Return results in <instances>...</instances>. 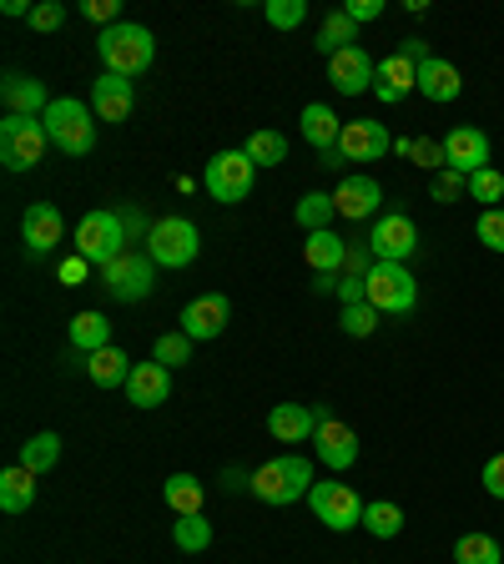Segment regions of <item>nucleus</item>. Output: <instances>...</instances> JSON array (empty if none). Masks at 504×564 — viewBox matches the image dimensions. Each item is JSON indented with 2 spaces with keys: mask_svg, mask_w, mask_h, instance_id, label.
I'll return each mask as SVG.
<instances>
[{
  "mask_svg": "<svg viewBox=\"0 0 504 564\" xmlns=\"http://www.w3.org/2000/svg\"><path fill=\"white\" fill-rule=\"evenodd\" d=\"M484 494H490V499H504V454H494L490 464H484Z\"/></svg>",
  "mask_w": 504,
  "mask_h": 564,
  "instance_id": "obj_48",
  "label": "nucleus"
},
{
  "mask_svg": "<svg viewBox=\"0 0 504 564\" xmlns=\"http://www.w3.org/2000/svg\"><path fill=\"white\" fill-rule=\"evenodd\" d=\"M470 202H504V176L494 172V166L470 176Z\"/></svg>",
  "mask_w": 504,
  "mask_h": 564,
  "instance_id": "obj_43",
  "label": "nucleus"
},
{
  "mask_svg": "<svg viewBox=\"0 0 504 564\" xmlns=\"http://www.w3.org/2000/svg\"><path fill=\"white\" fill-rule=\"evenodd\" d=\"M414 162L423 166V172H444V141H429V137H419L414 141Z\"/></svg>",
  "mask_w": 504,
  "mask_h": 564,
  "instance_id": "obj_45",
  "label": "nucleus"
},
{
  "mask_svg": "<svg viewBox=\"0 0 504 564\" xmlns=\"http://www.w3.org/2000/svg\"><path fill=\"white\" fill-rule=\"evenodd\" d=\"M31 505H35V474L25 469V464L0 474V509H6V514H25Z\"/></svg>",
  "mask_w": 504,
  "mask_h": 564,
  "instance_id": "obj_29",
  "label": "nucleus"
},
{
  "mask_svg": "<svg viewBox=\"0 0 504 564\" xmlns=\"http://www.w3.org/2000/svg\"><path fill=\"white\" fill-rule=\"evenodd\" d=\"M394 141H388L384 121H343V137H339V152L329 156L323 166H339V162H378Z\"/></svg>",
  "mask_w": 504,
  "mask_h": 564,
  "instance_id": "obj_12",
  "label": "nucleus"
},
{
  "mask_svg": "<svg viewBox=\"0 0 504 564\" xmlns=\"http://www.w3.org/2000/svg\"><path fill=\"white\" fill-rule=\"evenodd\" d=\"M131 368H137V364H131V358H127V352L117 348V343L86 358V373H92V383H96V388H127Z\"/></svg>",
  "mask_w": 504,
  "mask_h": 564,
  "instance_id": "obj_27",
  "label": "nucleus"
},
{
  "mask_svg": "<svg viewBox=\"0 0 504 564\" xmlns=\"http://www.w3.org/2000/svg\"><path fill=\"white\" fill-rule=\"evenodd\" d=\"M86 272H92V262H86L82 252H76V258H66V262H61V272H56V278L66 282V288H82V282H86Z\"/></svg>",
  "mask_w": 504,
  "mask_h": 564,
  "instance_id": "obj_49",
  "label": "nucleus"
},
{
  "mask_svg": "<svg viewBox=\"0 0 504 564\" xmlns=\"http://www.w3.org/2000/svg\"><path fill=\"white\" fill-rule=\"evenodd\" d=\"M368 303L384 317L414 313V303H419V278L409 272V262H374V272H368Z\"/></svg>",
  "mask_w": 504,
  "mask_h": 564,
  "instance_id": "obj_6",
  "label": "nucleus"
},
{
  "mask_svg": "<svg viewBox=\"0 0 504 564\" xmlns=\"http://www.w3.org/2000/svg\"><path fill=\"white\" fill-rule=\"evenodd\" d=\"M152 268L157 262L147 258V252H121L111 268H101V282L106 293L117 297V303H141V297H152Z\"/></svg>",
  "mask_w": 504,
  "mask_h": 564,
  "instance_id": "obj_11",
  "label": "nucleus"
},
{
  "mask_svg": "<svg viewBox=\"0 0 504 564\" xmlns=\"http://www.w3.org/2000/svg\"><path fill=\"white\" fill-rule=\"evenodd\" d=\"M364 529L374 534V540H399V529H404V509L394 505V499H374V505L364 509Z\"/></svg>",
  "mask_w": 504,
  "mask_h": 564,
  "instance_id": "obj_33",
  "label": "nucleus"
},
{
  "mask_svg": "<svg viewBox=\"0 0 504 564\" xmlns=\"http://www.w3.org/2000/svg\"><path fill=\"white\" fill-rule=\"evenodd\" d=\"M262 15L272 21V31H293V25L308 21V0H268Z\"/></svg>",
  "mask_w": 504,
  "mask_h": 564,
  "instance_id": "obj_40",
  "label": "nucleus"
},
{
  "mask_svg": "<svg viewBox=\"0 0 504 564\" xmlns=\"http://www.w3.org/2000/svg\"><path fill=\"white\" fill-rule=\"evenodd\" d=\"M313 46L323 51V56H339V51L358 46V25H353L348 15H343V11H333L329 21L318 25V41H313Z\"/></svg>",
  "mask_w": 504,
  "mask_h": 564,
  "instance_id": "obj_30",
  "label": "nucleus"
},
{
  "mask_svg": "<svg viewBox=\"0 0 504 564\" xmlns=\"http://www.w3.org/2000/svg\"><path fill=\"white\" fill-rule=\"evenodd\" d=\"M409 91H419V61L404 56V51H394L388 61H378V76H374V96L378 101H404Z\"/></svg>",
  "mask_w": 504,
  "mask_h": 564,
  "instance_id": "obj_18",
  "label": "nucleus"
},
{
  "mask_svg": "<svg viewBox=\"0 0 504 564\" xmlns=\"http://www.w3.org/2000/svg\"><path fill=\"white\" fill-rule=\"evenodd\" d=\"M227 323H233V303H227L223 293H202V297H192V303L182 307V333H187L192 343L223 338Z\"/></svg>",
  "mask_w": 504,
  "mask_h": 564,
  "instance_id": "obj_13",
  "label": "nucleus"
},
{
  "mask_svg": "<svg viewBox=\"0 0 504 564\" xmlns=\"http://www.w3.org/2000/svg\"><path fill=\"white\" fill-rule=\"evenodd\" d=\"M61 21H66V6H61V0H41V6H31V31L51 35V31H61Z\"/></svg>",
  "mask_w": 504,
  "mask_h": 564,
  "instance_id": "obj_44",
  "label": "nucleus"
},
{
  "mask_svg": "<svg viewBox=\"0 0 504 564\" xmlns=\"http://www.w3.org/2000/svg\"><path fill=\"white\" fill-rule=\"evenodd\" d=\"M313 454L323 458L333 474H343V469H353V458H358V434L339 419H323L313 434Z\"/></svg>",
  "mask_w": 504,
  "mask_h": 564,
  "instance_id": "obj_17",
  "label": "nucleus"
},
{
  "mask_svg": "<svg viewBox=\"0 0 504 564\" xmlns=\"http://www.w3.org/2000/svg\"><path fill=\"white\" fill-rule=\"evenodd\" d=\"M243 152L253 156V166H282L288 162V137L282 131H253Z\"/></svg>",
  "mask_w": 504,
  "mask_h": 564,
  "instance_id": "obj_36",
  "label": "nucleus"
},
{
  "mask_svg": "<svg viewBox=\"0 0 504 564\" xmlns=\"http://www.w3.org/2000/svg\"><path fill=\"white\" fill-rule=\"evenodd\" d=\"M131 106H137V91H131V82L127 76H111L106 70L101 82H92V111H96V121H127L131 117Z\"/></svg>",
  "mask_w": 504,
  "mask_h": 564,
  "instance_id": "obj_20",
  "label": "nucleus"
},
{
  "mask_svg": "<svg viewBox=\"0 0 504 564\" xmlns=\"http://www.w3.org/2000/svg\"><path fill=\"white\" fill-rule=\"evenodd\" d=\"M167 393H172V368L162 364H137L127 378V399L137 403V409H162Z\"/></svg>",
  "mask_w": 504,
  "mask_h": 564,
  "instance_id": "obj_23",
  "label": "nucleus"
},
{
  "mask_svg": "<svg viewBox=\"0 0 504 564\" xmlns=\"http://www.w3.org/2000/svg\"><path fill=\"white\" fill-rule=\"evenodd\" d=\"M378 307L374 303H353V307H343V333H348V338H368V333L378 328Z\"/></svg>",
  "mask_w": 504,
  "mask_h": 564,
  "instance_id": "obj_41",
  "label": "nucleus"
},
{
  "mask_svg": "<svg viewBox=\"0 0 504 564\" xmlns=\"http://www.w3.org/2000/svg\"><path fill=\"white\" fill-rule=\"evenodd\" d=\"M459 91H464V82H459V66H454V61H444V56L419 61V96L449 106V101H459Z\"/></svg>",
  "mask_w": 504,
  "mask_h": 564,
  "instance_id": "obj_24",
  "label": "nucleus"
},
{
  "mask_svg": "<svg viewBox=\"0 0 504 564\" xmlns=\"http://www.w3.org/2000/svg\"><path fill=\"white\" fill-rule=\"evenodd\" d=\"M121 223H127V237H131V242H147V232H152V227L141 223L137 207H121Z\"/></svg>",
  "mask_w": 504,
  "mask_h": 564,
  "instance_id": "obj_50",
  "label": "nucleus"
},
{
  "mask_svg": "<svg viewBox=\"0 0 504 564\" xmlns=\"http://www.w3.org/2000/svg\"><path fill=\"white\" fill-rule=\"evenodd\" d=\"M293 217H298V227H303V232H323V227L339 217V202H333L329 192H308V197L298 202Z\"/></svg>",
  "mask_w": 504,
  "mask_h": 564,
  "instance_id": "obj_34",
  "label": "nucleus"
},
{
  "mask_svg": "<svg viewBox=\"0 0 504 564\" xmlns=\"http://www.w3.org/2000/svg\"><path fill=\"white\" fill-rule=\"evenodd\" d=\"M374 76H378V61L368 56L364 46H348V51H339V56H329V82L339 96L374 91Z\"/></svg>",
  "mask_w": 504,
  "mask_h": 564,
  "instance_id": "obj_15",
  "label": "nucleus"
},
{
  "mask_svg": "<svg viewBox=\"0 0 504 564\" xmlns=\"http://www.w3.org/2000/svg\"><path fill=\"white\" fill-rule=\"evenodd\" d=\"M333 202H339V217H348V223H364V217H378L384 187H378L374 176H343L339 192H333Z\"/></svg>",
  "mask_w": 504,
  "mask_h": 564,
  "instance_id": "obj_21",
  "label": "nucleus"
},
{
  "mask_svg": "<svg viewBox=\"0 0 504 564\" xmlns=\"http://www.w3.org/2000/svg\"><path fill=\"white\" fill-rule=\"evenodd\" d=\"M323 419H333L329 413V403H278V409L268 413V434L278 438V444H303V438H313L318 434V423Z\"/></svg>",
  "mask_w": 504,
  "mask_h": 564,
  "instance_id": "obj_14",
  "label": "nucleus"
},
{
  "mask_svg": "<svg viewBox=\"0 0 504 564\" xmlns=\"http://www.w3.org/2000/svg\"><path fill=\"white\" fill-rule=\"evenodd\" d=\"M368 252L378 262H409L419 252V223H414L409 212H388L378 217L374 232H368Z\"/></svg>",
  "mask_w": 504,
  "mask_h": 564,
  "instance_id": "obj_10",
  "label": "nucleus"
},
{
  "mask_svg": "<svg viewBox=\"0 0 504 564\" xmlns=\"http://www.w3.org/2000/svg\"><path fill=\"white\" fill-rule=\"evenodd\" d=\"M82 11L92 15V21H96V25H101V31H106V25H117V15H121V0H86Z\"/></svg>",
  "mask_w": 504,
  "mask_h": 564,
  "instance_id": "obj_47",
  "label": "nucleus"
},
{
  "mask_svg": "<svg viewBox=\"0 0 504 564\" xmlns=\"http://www.w3.org/2000/svg\"><path fill=\"white\" fill-rule=\"evenodd\" d=\"M313 464L298 454H282V458H268L258 474H253V494H258L262 505H298V499H308V489H313Z\"/></svg>",
  "mask_w": 504,
  "mask_h": 564,
  "instance_id": "obj_4",
  "label": "nucleus"
},
{
  "mask_svg": "<svg viewBox=\"0 0 504 564\" xmlns=\"http://www.w3.org/2000/svg\"><path fill=\"white\" fill-rule=\"evenodd\" d=\"M162 494L176 514H202V499H207V489H202L192 474H172V479L162 484Z\"/></svg>",
  "mask_w": 504,
  "mask_h": 564,
  "instance_id": "obj_31",
  "label": "nucleus"
},
{
  "mask_svg": "<svg viewBox=\"0 0 504 564\" xmlns=\"http://www.w3.org/2000/svg\"><path fill=\"white\" fill-rule=\"evenodd\" d=\"M61 232H66V217H61V207H51V202H31L21 217V237L25 247H31L35 258L41 252H51V247L61 242Z\"/></svg>",
  "mask_w": 504,
  "mask_h": 564,
  "instance_id": "obj_19",
  "label": "nucleus"
},
{
  "mask_svg": "<svg viewBox=\"0 0 504 564\" xmlns=\"http://www.w3.org/2000/svg\"><path fill=\"white\" fill-rule=\"evenodd\" d=\"M96 56H101V66L111 70V76L137 82L141 70H152V61H157V35L147 31V25L117 21V25H106V31L96 35Z\"/></svg>",
  "mask_w": 504,
  "mask_h": 564,
  "instance_id": "obj_1",
  "label": "nucleus"
},
{
  "mask_svg": "<svg viewBox=\"0 0 504 564\" xmlns=\"http://www.w3.org/2000/svg\"><path fill=\"white\" fill-rule=\"evenodd\" d=\"M197 252H202V237L187 217H162L147 232V258L157 268H187V262H197Z\"/></svg>",
  "mask_w": 504,
  "mask_h": 564,
  "instance_id": "obj_8",
  "label": "nucleus"
},
{
  "mask_svg": "<svg viewBox=\"0 0 504 564\" xmlns=\"http://www.w3.org/2000/svg\"><path fill=\"white\" fill-rule=\"evenodd\" d=\"M21 464L31 474H51L61 464V434H51L46 429V434H35L31 444H21Z\"/></svg>",
  "mask_w": 504,
  "mask_h": 564,
  "instance_id": "obj_32",
  "label": "nucleus"
},
{
  "mask_svg": "<svg viewBox=\"0 0 504 564\" xmlns=\"http://www.w3.org/2000/svg\"><path fill=\"white\" fill-rule=\"evenodd\" d=\"M444 162L454 166L459 176H474V172H484L490 166V137H484L480 127H449V137H444Z\"/></svg>",
  "mask_w": 504,
  "mask_h": 564,
  "instance_id": "obj_16",
  "label": "nucleus"
},
{
  "mask_svg": "<svg viewBox=\"0 0 504 564\" xmlns=\"http://www.w3.org/2000/svg\"><path fill=\"white\" fill-rule=\"evenodd\" d=\"M253 176H258V166H253V156L247 152H217L207 162V192L212 202H223V207H233V202H243L247 192H253Z\"/></svg>",
  "mask_w": 504,
  "mask_h": 564,
  "instance_id": "obj_9",
  "label": "nucleus"
},
{
  "mask_svg": "<svg viewBox=\"0 0 504 564\" xmlns=\"http://www.w3.org/2000/svg\"><path fill=\"white\" fill-rule=\"evenodd\" d=\"M172 540H176V550H187V554H202L212 544V524L202 514H176V524H172Z\"/></svg>",
  "mask_w": 504,
  "mask_h": 564,
  "instance_id": "obj_37",
  "label": "nucleus"
},
{
  "mask_svg": "<svg viewBox=\"0 0 504 564\" xmlns=\"http://www.w3.org/2000/svg\"><path fill=\"white\" fill-rule=\"evenodd\" d=\"M46 147H51L46 121L41 117H11V111H6V121H0V162L11 166V172H31V166H41Z\"/></svg>",
  "mask_w": 504,
  "mask_h": 564,
  "instance_id": "obj_5",
  "label": "nucleus"
},
{
  "mask_svg": "<svg viewBox=\"0 0 504 564\" xmlns=\"http://www.w3.org/2000/svg\"><path fill=\"white\" fill-rule=\"evenodd\" d=\"M303 258H308V268L313 272H339L343 262H348V242H343L333 227H323V232H308Z\"/></svg>",
  "mask_w": 504,
  "mask_h": 564,
  "instance_id": "obj_26",
  "label": "nucleus"
},
{
  "mask_svg": "<svg viewBox=\"0 0 504 564\" xmlns=\"http://www.w3.org/2000/svg\"><path fill=\"white\" fill-rule=\"evenodd\" d=\"M474 237H480L490 252H504V207H484L480 223H474Z\"/></svg>",
  "mask_w": 504,
  "mask_h": 564,
  "instance_id": "obj_42",
  "label": "nucleus"
},
{
  "mask_svg": "<svg viewBox=\"0 0 504 564\" xmlns=\"http://www.w3.org/2000/svg\"><path fill=\"white\" fill-rule=\"evenodd\" d=\"M313 293H339V272H318V278H313Z\"/></svg>",
  "mask_w": 504,
  "mask_h": 564,
  "instance_id": "obj_52",
  "label": "nucleus"
},
{
  "mask_svg": "<svg viewBox=\"0 0 504 564\" xmlns=\"http://www.w3.org/2000/svg\"><path fill=\"white\" fill-rule=\"evenodd\" d=\"M303 137L313 141L318 152H339V137H343V121H339V111L333 106H323V101H308L303 106Z\"/></svg>",
  "mask_w": 504,
  "mask_h": 564,
  "instance_id": "obj_25",
  "label": "nucleus"
},
{
  "mask_svg": "<svg viewBox=\"0 0 504 564\" xmlns=\"http://www.w3.org/2000/svg\"><path fill=\"white\" fill-rule=\"evenodd\" d=\"M0 96H6V111H11V117H46V111H51L46 82L21 76V70H11V76L0 82Z\"/></svg>",
  "mask_w": 504,
  "mask_h": 564,
  "instance_id": "obj_22",
  "label": "nucleus"
},
{
  "mask_svg": "<svg viewBox=\"0 0 504 564\" xmlns=\"http://www.w3.org/2000/svg\"><path fill=\"white\" fill-rule=\"evenodd\" d=\"M71 348H82L86 358L101 348H111V323H106V313H96V307H86V313L71 317Z\"/></svg>",
  "mask_w": 504,
  "mask_h": 564,
  "instance_id": "obj_28",
  "label": "nucleus"
},
{
  "mask_svg": "<svg viewBox=\"0 0 504 564\" xmlns=\"http://www.w3.org/2000/svg\"><path fill=\"white\" fill-rule=\"evenodd\" d=\"M343 15H348L353 25H368V21H378V15H384V0H348V6H343Z\"/></svg>",
  "mask_w": 504,
  "mask_h": 564,
  "instance_id": "obj_46",
  "label": "nucleus"
},
{
  "mask_svg": "<svg viewBox=\"0 0 504 564\" xmlns=\"http://www.w3.org/2000/svg\"><path fill=\"white\" fill-rule=\"evenodd\" d=\"M41 121H46V137H51V147H56V152L86 156L96 147V111L86 101H76V96H56V101H51V111Z\"/></svg>",
  "mask_w": 504,
  "mask_h": 564,
  "instance_id": "obj_2",
  "label": "nucleus"
},
{
  "mask_svg": "<svg viewBox=\"0 0 504 564\" xmlns=\"http://www.w3.org/2000/svg\"><path fill=\"white\" fill-rule=\"evenodd\" d=\"M152 364H162V368L192 364V338L187 333H162V338L152 343Z\"/></svg>",
  "mask_w": 504,
  "mask_h": 564,
  "instance_id": "obj_38",
  "label": "nucleus"
},
{
  "mask_svg": "<svg viewBox=\"0 0 504 564\" xmlns=\"http://www.w3.org/2000/svg\"><path fill=\"white\" fill-rule=\"evenodd\" d=\"M127 242H131L127 223H121V212H111V207H96L76 223V252H82L92 268H111V262L127 252Z\"/></svg>",
  "mask_w": 504,
  "mask_h": 564,
  "instance_id": "obj_3",
  "label": "nucleus"
},
{
  "mask_svg": "<svg viewBox=\"0 0 504 564\" xmlns=\"http://www.w3.org/2000/svg\"><path fill=\"white\" fill-rule=\"evenodd\" d=\"M308 505H313L318 524H329L333 534H348L353 524H364V499H358V489L353 484H339V479H318L313 489H308Z\"/></svg>",
  "mask_w": 504,
  "mask_h": 564,
  "instance_id": "obj_7",
  "label": "nucleus"
},
{
  "mask_svg": "<svg viewBox=\"0 0 504 564\" xmlns=\"http://www.w3.org/2000/svg\"><path fill=\"white\" fill-rule=\"evenodd\" d=\"M429 197L444 202V207L449 202H464L470 197V176H459L454 166H444V172H435V182H429Z\"/></svg>",
  "mask_w": 504,
  "mask_h": 564,
  "instance_id": "obj_39",
  "label": "nucleus"
},
{
  "mask_svg": "<svg viewBox=\"0 0 504 564\" xmlns=\"http://www.w3.org/2000/svg\"><path fill=\"white\" fill-rule=\"evenodd\" d=\"M454 564H504V550L494 534H459Z\"/></svg>",
  "mask_w": 504,
  "mask_h": 564,
  "instance_id": "obj_35",
  "label": "nucleus"
},
{
  "mask_svg": "<svg viewBox=\"0 0 504 564\" xmlns=\"http://www.w3.org/2000/svg\"><path fill=\"white\" fill-rule=\"evenodd\" d=\"M223 484H227V494H233V489H253V474L227 469V474H223Z\"/></svg>",
  "mask_w": 504,
  "mask_h": 564,
  "instance_id": "obj_51",
  "label": "nucleus"
}]
</instances>
